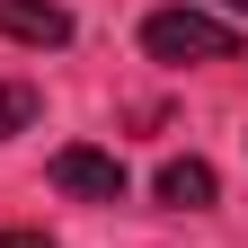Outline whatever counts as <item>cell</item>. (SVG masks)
Listing matches in <instances>:
<instances>
[{"label": "cell", "mask_w": 248, "mask_h": 248, "mask_svg": "<svg viewBox=\"0 0 248 248\" xmlns=\"http://www.w3.org/2000/svg\"><path fill=\"white\" fill-rule=\"evenodd\" d=\"M222 9H248V0H222Z\"/></svg>", "instance_id": "cell-6"}, {"label": "cell", "mask_w": 248, "mask_h": 248, "mask_svg": "<svg viewBox=\"0 0 248 248\" xmlns=\"http://www.w3.org/2000/svg\"><path fill=\"white\" fill-rule=\"evenodd\" d=\"M142 53L151 62H239V27L204 18V9H151L142 18Z\"/></svg>", "instance_id": "cell-1"}, {"label": "cell", "mask_w": 248, "mask_h": 248, "mask_svg": "<svg viewBox=\"0 0 248 248\" xmlns=\"http://www.w3.org/2000/svg\"><path fill=\"white\" fill-rule=\"evenodd\" d=\"M151 195H160V204H177V213H204L213 195H222V177H213V160H195V151H186V160H160Z\"/></svg>", "instance_id": "cell-4"}, {"label": "cell", "mask_w": 248, "mask_h": 248, "mask_svg": "<svg viewBox=\"0 0 248 248\" xmlns=\"http://www.w3.org/2000/svg\"><path fill=\"white\" fill-rule=\"evenodd\" d=\"M27 124H36V89H27V80H0V142L27 133Z\"/></svg>", "instance_id": "cell-5"}, {"label": "cell", "mask_w": 248, "mask_h": 248, "mask_svg": "<svg viewBox=\"0 0 248 248\" xmlns=\"http://www.w3.org/2000/svg\"><path fill=\"white\" fill-rule=\"evenodd\" d=\"M53 186H62V195H89V204H115L124 195V160L71 142V151H53Z\"/></svg>", "instance_id": "cell-2"}, {"label": "cell", "mask_w": 248, "mask_h": 248, "mask_svg": "<svg viewBox=\"0 0 248 248\" xmlns=\"http://www.w3.org/2000/svg\"><path fill=\"white\" fill-rule=\"evenodd\" d=\"M0 36L53 53V45H71V9H62V0H0Z\"/></svg>", "instance_id": "cell-3"}]
</instances>
